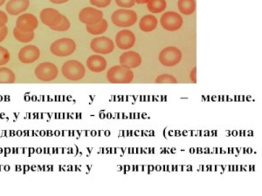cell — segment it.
Segmentation results:
<instances>
[{
  "mask_svg": "<svg viewBox=\"0 0 262 196\" xmlns=\"http://www.w3.org/2000/svg\"><path fill=\"white\" fill-rule=\"evenodd\" d=\"M134 78L135 75L131 69L121 65L113 66L107 72V79L112 84H130Z\"/></svg>",
  "mask_w": 262,
  "mask_h": 196,
  "instance_id": "obj_1",
  "label": "cell"
},
{
  "mask_svg": "<svg viewBox=\"0 0 262 196\" xmlns=\"http://www.w3.org/2000/svg\"><path fill=\"white\" fill-rule=\"evenodd\" d=\"M64 77L69 81H78L82 80L86 75V69L82 63L78 60H67L61 67Z\"/></svg>",
  "mask_w": 262,
  "mask_h": 196,
  "instance_id": "obj_2",
  "label": "cell"
},
{
  "mask_svg": "<svg viewBox=\"0 0 262 196\" xmlns=\"http://www.w3.org/2000/svg\"><path fill=\"white\" fill-rule=\"evenodd\" d=\"M113 24L121 28H128L136 24L137 14L133 10L121 8L114 12L111 15Z\"/></svg>",
  "mask_w": 262,
  "mask_h": 196,
  "instance_id": "obj_3",
  "label": "cell"
},
{
  "mask_svg": "<svg viewBox=\"0 0 262 196\" xmlns=\"http://www.w3.org/2000/svg\"><path fill=\"white\" fill-rule=\"evenodd\" d=\"M76 50V43L69 38H62L52 43L50 51L56 57H68Z\"/></svg>",
  "mask_w": 262,
  "mask_h": 196,
  "instance_id": "obj_4",
  "label": "cell"
},
{
  "mask_svg": "<svg viewBox=\"0 0 262 196\" xmlns=\"http://www.w3.org/2000/svg\"><path fill=\"white\" fill-rule=\"evenodd\" d=\"M34 75L37 79L43 82L55 81L59 75V70L56 65L52 62L40 63L34 70Z\"/></svg>",
  "mask_w": 262,
  "mask_h": 196,
  "instance_id": "obj_5",
  "label": "cell"
},
{
  "mask_svg": "<svg viewBox=\"0 0 262 196\" xmlns=\"http://www.w3.org/2000/svg\"><path fill=\"white\" fill-rule=\"evenodd\" d=\"M182 57H183L182 52L178 48L175 46H168L161 51L158 60L159 62L164 66L172 67L180 63Z\"/></svg>",
  "mask_w": 262,
  "mask_h": 196,
  "instance_id": "obj_6",
  "label": "cell"
},
{
  "mask_svg": "<svg viewBox=\"0 0 262 196\" xmlns=\"http://www.w3.org/2000/svg\"><path fill=\"white\" fill-rule=\"evenodd\" d=\"M91 50L97 54H111L115 50V43L111 39L104 36H100L92 39L90 43Z\"/></svg>",
  "mask_w": 262,
  "mask_h": 196,
  "instance_id": "obj_7",
  "label": "cell"
},
{
  "mask_svg": "<svg viewBox=\"0 0 262 196\" xmlns=\"http://www.w3.org/2000/svg\"><path fill=\"white\" fill-rule=\"evenodd\" d=\"M160 24L164 30L175 32L180 29L184 24V20L182 16L177 12H164L161 17Z\"/></svg>",
  "mask_w": 262,
  "mask_h": 196,
  "instance_id": "obj_8",
  "label": "cell"
},
{
  "mask_svg": "<svg viewBox=\"0 0 262 196\" xmlns=\"http://www.w3.org/2000/svg\"><path fill=\"white\" fill-rule=\"evenodd\" d=\"M38 18L32 13H23L18 16L16 21V27L25 33H32L38 28Z\"/></svg>",
  "mask_w": 262,
  "mask_h": 196,
  "instance_id": "obj_9",
  "label": "cell"
},
{
  "mask_svg": "<svg viewBox=\"0 0 262 196\" xmlns=\"http://www.w3.org/2000/svg\"><path fill=\"white\" fill-rule=\"evenodd\" d=\"M103 18V12L94 7H85L79 13V19L86 24H97Z\"/></svg>",
  "mask_w": 262,
  "mask_h": 196,
  "instance_id": "obj_10",
  "label": "cell"
},
{
  "mask_svg": "<svg viewBox=\"0 0 262 196\" xmlns=\"http://www.w3.org/2000/svg\"><path fill=\"white\" fill-rule=\"evenodd\" d=\"M115 44L121 50H129L136 44V36L132 31L124 29L115 36Z\"/></svg>",
  "mask_w": 262,
  "mask_h": 196,
  "instance_id": "obj_11",
  "label": "cell"
},
{
  "mask_svg": "<svg viewBox=\"0 0 262 196\" xmlns=\"http://www.w3.org/2000/svg\"><path fill=\"white\" fill-rule=\"evenodd\" d=\"M40 51L36 45H28L22 47L18 52V60L23 64H33L39 60Z\"/></svg>",
  "mask_w": 262,
  "mask_h": 196,
  "instance_id": "obj_12",
  "label": "cell"
},
{
  "mask_svg": "<svg viewBox=\"0 0 262 196\" xmlns=\"http://www.w3.org/2000/svg\"><path fill=\"white\" fill-rule=\"evenodd\" d=\"M62 14H60V12L54 8H45L40 12L39 14V18L40 21L42 22V24H45L49 28L54 27L61 20L62 18Z\"/></svg>",
  "mask_w": 262,
  "mask_h": 196,
  "instance_id": "obj_13",
  "label": "cell"
},
{
  "mask_svg": "<svg viewBox=\"0 0 262 196\" xmlns=\"http://www.w3.org/2000/svg\"><path fill=\"white\" fill-rule=\"evenodd\" d=\"M119 61L120 65L124 67L130 69L136 68L142 64V57L136 52L128 51L121 55Z\"/></svg>",
  "mask_w": 262,
  "mask_h": 196,
  "instance_id": "obj_14",
  "label": "cell"
},
{
  "mask_svg": "<svg viewBox=\"0 0 262 196\" xmlns=\"http://www.w3.org/2000/svg\"><path fill=\"white\" fill-rule=\"evenodd\" d=\"M30 6V0H9L6 6L7 14L18 16L26 12Z\"/></svg>",
  "mask_w": 262,
  "mask_h": 196,
  "instance_id": "obj_15",
  "label": "cell"
},
{
  "mask_svg": "<svg viewBox=\"0 0 262 196\" xmlns=\"http://www.w3.org/2000/svg\"><path fill=\"white\" fill-rule=\"evenodd\" d=\"M107 60L103 56H100L99 54H94L88 57L87 60V68L93 72H103L107 68Z\"/></svg>",
  "mask_w": 262,
  "mask_h": 196,
  "instance_id": "obj_16",
  "label": "cell"
},
{
  "mask_svg": "<svg viewBox=\"0 0 262 196\" xmlns=\"http://www.w3.org/2000/svg\"><path fill=\"white\" fill-rule=\"evenodd\" d=\"M158 21L152 14L145 15L139 21V28L145 33H151L157 28Z\"/></svg>",
  "mask_w": 262,
  "mask_h": 196,
  "instance_id": "obj_17",
  "label": "cell"
},
{
  "mask_svg": "<svg viewBox=\"0 0 262 196\" xmlns=\"http://www.w3.org/2000/svg\"><path fill=\"white\" fill-rule=\"evenodd\" d=\"M108 28H109L108 21L104 19V18L99 21L97 24L86 26L87 33L91 34V35L94 36L102 35V34L107 32Z\"/></svg>",
  "mask_w": 262,
  "mask_h": 196,
  "instance_id": "obj_18",
  "label": "cell"
},
{
  "mask_svg": "<svg viewBox=\"0 0 262 196\" xmlns=\"http://www.w3.org/2000/svg\"><path fill=\"white\" fill-rule=\"evenodd\" d=\"M178 7L179 12L184 15H192L196 11L195 0H178Z\"/></svg>",
  "mask_w": 262,
  "mask_h": 196,
  "instance_id": "obj_19",
  "label": "cell"
},
{
  "mask_svg": "<svg viewBox=\"0 0 262 196\" xmlns=\"http://www.w3.org/2000/svg\"><path fill=\"white\" fill-rule=\"evenodd\" d=\"M167 7L165 0H149L147 2V8L151 13L157 14L163 12Z\"/></svg>",
  "mask_w": 262,
  "mask_h": 196,
  "instance_id": "obj_20",
  "label": "cell"
},
{
  "mask_svg": "<svg viewBox=\"0 0 262 196\" xmlns=\"http://www.w3.org/2000/svg\"><path fill=\"white\" fill-rule=\"evenodd\" d=\"M16 81L14 71L5 66H0V84H12Z\"/></svg>",
  "mask_w": 262,
  "mask_h": 196,
  "instance_id": "obj_21",
  "label": "cell"
},
{
  "mask_svg": "<svg viewBox=\"0 0 262 196\" xmlns=\"http://www.w3.org/2000/svg\"><path fill=\"white\" fill-rule=\"evenodd\" d=\"M12 33H13V36H14L16 40H18V41L20 42V43H25V44H28L29 42L33 41L34 37H35L34 32H32V33H25V32H22V31L19 30L17 27H15V28L13 29Z\"/></svg>",
  "mask_w": 262,
  "mask_h": 196,
  "instance_id": "obj_22",
  "label": "cell"
},
{
  "mask_svg": "<svg viewBox=\"0 0 262 196\" xmlns=\"http://www.w3.org/2000/svg\"><path fill=\"white\" fill-rule=\"evenodd\" d=\"M70 27H71V23H70L69 19L66 18V16L63 15L61 20L55 27H51L50 29L56 31V32H66V31L69 30Z\"/></svg>",
  "mask_w": 262,
  "mask_h": 196,
  "instance_id": "obj_23",
  "label": "cell"
},
{
  "mask_svg": "<svg viewBox=\"0 0 262 196\" xmlns=\"http://www.w3.org/2000/svg\"><path fill=\"white\" fill-rule=\"evenodd\" d=\"M156 83L177 84L178 83V81H177V79H176L174 76L165 74V75H159V76L157 78V80H156Z\"/></svg>",
  "mask_w": 262,
  "mask_h": 196,
  "instance_id": "obj_24",
  "label": "cell"
},
{
  "mask_svg": "<svg viewBox=\"0 0 262 196\" xmlns=\"http://www.w3.org/2000/svg\"><path fill=\"white\" fill-rule=\"evenodd\" d=\"M10 59H11V54L9 51L0 45V66L6 65L9 62Z\"/></svg>",
  "mask_w": 262,
  "mask_h": 196,
  "instance_id": "obj_25",
  "label": "cell"
},
{
  "mask_svg": "<svg viewBox=\"0 0 262 196\" xmlns=\"http://www.w3.org/2000/svg\"><path fill=\"white\" fill-rule=\"evenodd\" d=\"M115 1L119 7L124 9H130L136 4V0H115Z\"/></svg>",
  "mask_w": 262,
  "mask_h": 196,
  "instance_id": "obj_26",
  "label": "cell"
},
{
  "mask_svg": "<svg viewBox=\"0 0 262 196\" xmlns=\"http://www.w3.org/2000/svg\"><path fill=\"white\" fill-rule=\"evenodd\" d=\"M91 5L98 8H106L111 4V0H89Z\"/></svg>",
  "mask_w": 262,
  "mask_h": 196,
  "instance_id": "obj_27",
  "label": "cell"
},
{
  "mask_svg": "<svg viewBox=\"0 0 262 196\" xmlns=\"http://www.w3.org/2000/svg\"><path fill=\"white\" fill-rule=\"evenodd\" d=\"M7 23H8V15H7V13L0 10V28L6 27Z\"/></svg>",
  "mask_w": 262,
  "mask_h": 196,
  "instance_id": "obj_28",
  "label": "cell"
},
{
  "mask_svg": "<svg viewBox=\"0 0 262 196\" xmlns=\"http://www.w3.org/2000/svg\"><path fill=\"white\" fill-rule=\"evenodd\" d=\"M8 35V28L7 27H3L0 28V43L3 42Z\"/></svg>",
  "mask_w": 262,
  "mask_h": 196,
  "instance_id": "obj_29",
  "label": "cell"
},
{
  "mask_svg": "<svg viewBox=\"0 0 262 196\" xmlns=\"http://www.w3.org/2000/svg\"><path fill=\"white\" fill-rule=\"evenodd\" d=\"M190 79L192 82L194 84L197 83V68L193 67V70L190 72Z\"/></svg>",
  "mask_w": 262,
  "mask_h": 196,
  "instance_id": "obj_30",
  "label": "cell"
},
{
  "mask_svg": "<svg viewBox=\"0 0 262 196\" xmlns=\"http://www.w3.org/2000/svg\"><path fill=\"white\" fill-rule=\"evenodd\" d=\"M51 3L56 4V5H61V4H65L68 2L69 0H49Z\"/></svg>",
  "mask_w": 262,
  "mask_h": 196,
  "instance_id": "obj_31",
  "label": "cell"
},
{
  "mask_svg": "<svg viewBox=\"0 0 262 196\" xmlns=\"http://www.w3.org/2000/svg\"><path fill=\"white\" fill-rule=\"evenodd\" d=\"M149 0H136V3L137 4H147Z\"/></svg>",
  "mask_w": 262,
  "mask_h": 196,
  "instance_id": "obj_32",
  "label": "cell"
},
{
  "mask_svg": "<svg viewBox=\"0 0 262 196\" xmlns=\"http://www.w3.org/2000/svg\"><path fill=\"white\" fill-rule=\"evenodd\" d=\"M6 0H0V7L3 6L4 4L6 3Z\"/></svg>",
  "mask_w": 262,
  "mask_h": 196,
  "instance_id": "obj_33",
  "label": "cell"
}]
</instances>
